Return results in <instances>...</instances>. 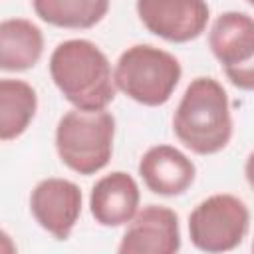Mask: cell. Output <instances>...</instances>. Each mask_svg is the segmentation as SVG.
Listing matches in <instances>:
<instances>
[{
    "mask_svg": "<svg viewBox=\"0 0 254 254\" xmlns=\"http://www.w3.org/2000/svg\"><path fill=\"white\" fill-rule=\"evenodd\" d=\"M44 54L42 30L26 18H8L0 24V67L4 71H26Z\"/></svg>",
    "mask_w": 254,
    "mask_h": 254,
    "instance_id": "7c38bea8",
    "label": "cell"
},
{
    "mask_svg": "<svg viewBox=\"0 0 254 254\" xmlns=\"http://www.w3.org/2000/svg\"><path fill=\"white\" fill-rule=\"evenodd\" d=\"M36 16L58 28L87 30L109 12V0H32Z\"/></svg>",
    "mask_w": 254,
    "mask_h": 254,
    "instance_id": "5bb4252c",
    "label": "cell"
},
{
    "mask_svg": "<svg viewBox=\"0 0 254 254\" xmlns=\"http://www.w3.org/2000/svg\"><path fill=\"white\" fill-rule=\"evenodd\" d=\"M115 117L107 109L85 111L73 107L56 127L60 161L77 175L89 177L107 167L113 155Z\"/></svg>",
    "mask_w": 254,
    "mask_h": 254,
    "instance_id": "3957f363",
    "label": "cell"
},
{
    "mask_svg": "<svg viewBox=\"0 0 254 254\" xmlns=\"http://www.w3.org/2000/svg\"><path fill=\"white\" fill-rule=\"evenodd\" d=\"M139 185L123 171H113L101 177L89 192V212L97 224L107 228L129 224L139 212Z\"/></svg>",
    "mask_w": 254,
    "mask_h": 254,
    "instance_id": "30bf717a",
    "label": "cell"
},
{
    "mask_svg": "<svg viewBox=\"0 0 254 254\" xmlns=\"http://www.w3.org/2000/svg\"><path fill=\"white\" fill-rule=\"evenodd\" d=\"M135 8L151 34L173 44L196 40L210 14L206 0H137Z\"/></svg>",
    "mask_w": 254,
    "mask_h": 254,
    "instance_id": "52a82bcc",
    "label": "cell"
},
{
    "mask_svg": "<svg viewBox=\"0 0 254 254\" xmlns=\"http://www.w3.org/2000/svg\"><path fill=\"white\" fill-rule=\"evenodd\" d=\"M173 131L196 155L222 151L234 131L230 101L222 83L214 77H194L173 113Z\"/></svg>",
    "mask_w": 254,
    "mask_h": 254,
    "instance_id": "7a4b0ae2",
    "label": "cell"
},
{
    "mask_svg": "<svg viewBox=\"0 0 254 254\" xmlns=\"http://www.w3.org/2000/svg\"><path fill=\"white\" fill-rule=\"evenodd\" d=\"M38 111L36 89L24 79H0V139L12 141L26 133Z\"/></svg>",
    "mask_w": 254,
    "mask_h": 254,
    "instance_id": "4fadbf2b",
    "label": "cell"
},
{
    "mask_svg": "<svg viewBox=\"0 0 254 254\" xmlns=\"http://www.w3.org/2000/svg\"><path fill=\"white\" fill-rule=\"evenodd\" d=\"M250 212L244 200L218 192L200 200L189 214V236L202 252H228L242 244L248 234Z\"/></svg>",
    "mask_w": 254,
    "mask_h": 254,
    "instance_id": "5b68a950",
    "label": "cell"
},
{
    "mask_svg": "<svg viewBox=\"0 0 254 254\" xmlns=\"http://www.w3.org/2000/svg\"><path fill=\"white\" fill-rule=\"evenodd\" d=\"M30 210L46 232L56 240H65L81 214V190L67 179H44L30 194Z\"/></svg>",
    "mask_w": 254,
    "mask_h": 254,
    "instance_id": "ba28073f",
    "label": "cell"
},
{
    "mask_svg": "<svg viewBox=\"0 0 254 254\" xmlns=\"http://www.w3.org/2000/svg\"><path fill=\"white\" fill-rule=\"evenodd\" d=\"M248 2H250V4H252V6H254V0H248Z\"/></svg>",
    "mask_w": 254,
    "mask_h": 254,
    "instance_id": "2e32d148",
    "label": "cell"
},
{
    "mask_svg": "<svg viewBox=\"0 0 254 254\" xmlns=\"http://www.w3.org/2000/svg\"><path fill=\"white\" fill-rule=\"evenodd\" d=\"M181 75L183 67L179 60L151 44L127 48L113 69L117 89L147 107L165 105L175 93Z\"/></svg>",
    "mask_w": 254,
    "mask_h": 254,
    "instance_id": "277c9868",
    "label": "cell"
},
{
    "mask_svg": "<svg viewBox=\"0 0 254 254\" xmlns=\"http://www.w3.org/2000/svg\"><path fill=\"white\" fill-rule=\"evenodd\" d=\"M50 75L60 93L77 109H107L117 93L107 56L83 38L64 40L54 48Z\"/></svg>",
    "mask_w": 254,
    "mask_h": 254,
    "instance_id": "6da1fadb",
    "label": "cell"
},
{
    "mask_svg": "<svg viewBox=\"0 0 254 254\" xmlns=\"http://www.w3.org/2000/svg\"><path fill=\"white\" fill-rule=\"evenodd\" d=\"M244 177H246L250 189L254 190V151L248 155V159H246V163H244Z\"/></svg>",
    "mask_w": 254,
    "mask_h": 254,
    "instance_id": "9a60e30c",
    "label": "cell"
},
{
    "mask_svg": "<svg viewBox=\"0 0 254 254\" xmlns=\"http://www.w3.org/2000/svg\"><path fill=\"white\" fill-rule=\"evenodd\" d=\"M252 252H254V242H252Z\"/></svg>",
    "mask_w": 254,
    "mask_h": 254,
    "instance_id": "e0dca14e",
    "label": "cell"
},
{
    "mask_svg": "<svg viewBox=\"0 0 254 254\" xmlns=\"http://www.w3.org/2000/svg\"><path fill=\"white\" fill-rule=\"evenodd\" d=\"M139 175L153 194L179 196L194 183V163L177 147L153 145L139 161Z\"/></svg>",
    "mask_w": 254,
    "mask_h": 254,
    "instance_id": "8fae6325",
    "label": "cell"
},
{
    "mask_svg": "<svg viewBox=\"0 0 254 254\" xmlns=\"http://www.w3.org/2000/svg\"><path fill=\"white\" fill-rule=\"evenodd\" d=\"M208 48L224 69L226 79L242 89L254 91V18L244 12H222L210 32Z\"/></svg>",
    "mask_w": 254,
    "mask_h": 254,
    "instance_id": "8992f818",
    "label": "cell"
},
{
    "mask_svg": "<svg viewBox=\"0 0 254 254\" xmlns=\"http://www.w3.org/2000/svg\"><path fill=\"white\" fill-rule=\"evenodd\" d=\"M181 250L179 216L163 204L143 206L127 224L119 254H175Z\"/></svg>",
    "mask_w": 254,
    "mask_h": 254,
    "instance_id": "9c48e42d",
    "label": "cell"
}]
</instances>
